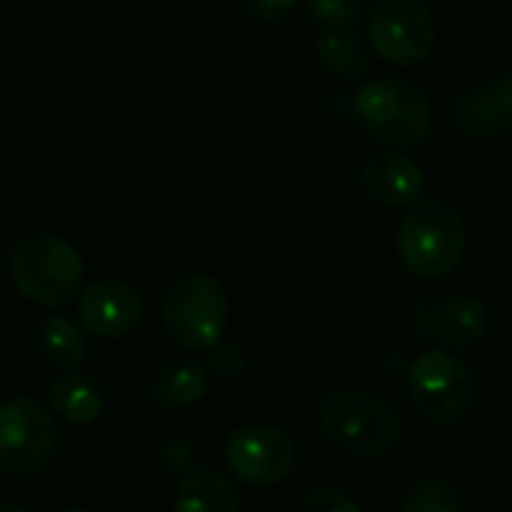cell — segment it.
Returning a JSON list of instances; mask_svg holds the SVG:
<instances>
[{
    "mask_svg": "<svg viewBox=\"0 0 512 512\" xmlns=\"http://www.w3.org/2000/svg\"><path fill=\"white\" fill-rule=\"evenodd\" d=\"M354 111L363 129L390 150L423 147L435 129V111L426 90L396 75L366 81L354 93Z\"/></svg>",
    "mask_w": 512,
    "mask_h": 512,
    "instance_id": "277c9868",
    "label": "cell"
},
{
    "mask_svg": "<svg viewBox=\"0 0 512 512\" xmlns=\"http://www.w3.org/2000/svg\"><path fill=\"white\" fill-rule=\"evenodd\" d=\"M207 372L216 381H240L246 375V354L234 342H216L210 348Z\"/></svg>",
    "mask_w": 512,
    "mask_h": 512,
    "instance_id": "44dd1931",
    "label": "cell"
},
{
    "mask_svg": "<svg viewBox=\"0 0 512 512\" xmlns=\"http://www.w3.org/2000/svg\"><path fill=\"white\" fill-rule=\"evenodd\" d=\"M483 90L495 99V105L501 108V114H504L507 126L512 129V72L510 69H504V72L492 75V78L486 81V87H483Z\"/></svg>",
    "mask_w": 512,
    "mask_h": 512,
    "instance_id": "cb8c5ba5",
    "label": "cell"
},
{
    "mask_svg": "<svg viewBox=\"0 0 512 512\" xmlns=\"http://www.w3.org/2000/svg\"><path fill=\"white\" fill-rule=\"evenodd\" d=\"M75 315L87 336L117 342L132 336L144 324L147 300L135 282L120 276H102L78 291Z\"/></svg>",
    "mask_w": 512,
    "mask_h": 512,
    "instance_id": "30bf717a",
    "label": "cell"
},
{
    "mask_svg": "<svg viewBox=\"0 0 512 512\" xmlns=\"http://www.w3.org/2000/svg\"><path fill=\"white\" fill-rule=\"evenodd\" d=\"M231 318V303L222 282L210 273L192 270L171 282L162 300L165 336L189 354L210 351L222 342Z\"/></svg>",
    "mask_w": 512,
    "mask_h": 512,
    "instance_id": "5b68a950",
    "label": "cell"
},
{
    "mask_svg": "<svg viewBox=\"0 0 512 512\" xmlns=\"http://www.w3.org/2000/svg\"><path fill=\"white\" fill-rule=\"evenodd\" d=\"M375 3H381V0H375Z\"/></svg>",
    "mask_w": 512,
    "mask_h": 512,
    "instance_id": "4316f807",
    "label": "cell"
},
{
    "mask_svg": "<svg viewBox=\"0 0 512 512\" xmlns=\"http://www.w3.org/2000/svg\"><path fill=\"white\" fill-rule=\"evenodd\" d=\"M36 348H39V357L57 372H75L87 357L84 333L66 315H48L39 324Z\"/></svg>",
    "mask_w": 512,
    "mask_h": 512,
    "instance_id": "ac0fdd59",
    "label": "cell"
},
{
    "mask_svg": "<svg viewBox=\"0 0 512 512\" xmlns=\"http://www.w3.org/2000/svg\"><path fill=\"white\" fill-rule=\"evenodd\" d=\"M300 512H363V507H360L345 489L318 486V489H312V492L303 498Z\"/></svg>",
    "mask_w": 512,
    "mask_h": 512,
    "instance_id": "7402d4cb",
    "label": "cell"
},
{
    "mask_svg": "<svg viewBox=\"0 0 512 512\" xmlns=\"http://www.w3.org/2000/svg\"><path fill=\"white\" fill-rule=\"evenodd\" d=\"M210 390V372L201 360L174 357L159 363L147 384V399L159 411H189Z\"/></svg>",
    "mask_w": 512,
    "mask_h": 512,
    "instance_id": "4fadbf2b",
    "label": "cell"
},
{
    "mask_svg": "<svg viewBox=\"0 0 512 512\" xmlns=\"http://www.w3.org/2000/svg\"><path fill=\"white\" fill-rule=\"evenodd\" d=\"M315 423L336 450L366 462L393 456L405 435L399 408L390 399L357 387H342L324 396Z\"/></svg>",
    "mask_w": 512,
    "mask_h": 512,
    "instance_id": "6da1fadb",
    "label": "cell"
},
{
    "mask_svg": "<svg viewBox=\"0 0 512 512\" xmlns=\"http://www.w3.org/2000/svg\"><path fill=\"white\" fill-rule=\"evenodd\" d=\"M12 288L39 309L69 306L84 279V258L78 246L54 231H33L12 243L6 255Z\"/></svg>",
    "mask_w": 512,
    "mask_h": 512,
    "instance_id": "7a4b0ae2",
    "label": "cell"
},
{
    "mask_svg": "<svg viewBox=\"0 0 512 512\" xmlns=\"http://www.w3.org/2000/svg\"><path fill=\"white\" fill-rule=\"evenodd\" d=\"M489 327H492V306L471 291H459L444 300H435L426 324V330L453 351L474 348L477 342L486 339Z\"/></svg>",
    "mask_w": 512,
    "mask_h": 512,
    "instance_id": "7c38bea8",
    "label": "cell"
},
{
    "mask_svg": "<svg viewBox=\"0 0 512 512\" xmlns=\"http://www.w3.org/2000/svg\"><path fill=\"white\" fill-rule=\"evenodd\" d=\"M300 0H243V9L261 24H282L291 18Z\"/></svg>",
    "mask_w": 512,
    "mask_h": 512,
    "instance_id": "603a6c76",
    "label": "cell"
},
{
    "mask_svg": "<svg viewBox=\"0 0 512 512\" xmlns=\"http://www.w3.org/2000/svg\"><path fill=\"white\" fill-rule=\"evenodd\" d=\"M0 512H33V510H30V507H24V504H15V501H12V504H0Z\"/></svg>",
    "mask_w": 512,
    "mask_h": 512,
    "instance_id": "d4e9b609",
    "label": "cell"
},
{
    "mask_svg": "<svg viewBox=\"0 0 512 512\" xmlns=\"http://www.w3.org/2000/svg\"><path fill=\"white\" fill-rule=\"evenodd\" d=\"M408 402L423 423L450 429L477 405V375L459 354L432 348L408 369Z\"/></svg>",
    "mask_w": 512,
    "mask_h": 512,
    "instance_id": "8992f818",
    "label": "cell"
},
{
    "mask_svg": "<svg viewBox=\"0 0 512 512\" xmlns=\"http://www.w3.org/2000/svg\"><path fill=\"white\" fill-rule=\"evenodd\" d=\"M60 444L54 411L24 393L0 402V471L18 480L42 474Z\"/></svg>",
    "mask_w": 512,
    "mask_h": 512,
    "instance_id": "52a82bcc",
    "label": "cell"
},
{
    "mask_svg": "<svg viewBox=\"0 0 512 512\" xmlns=\"http://www.w3.org/2000/svg\"><path fill=\"white\" fill-rule=\"evenodd\" d=\"M366 36L378 60L411 69L435 51L438 21L420 0H381L366 21Z\"/></svg>",
    "mask_w": 512,
    "mask_h": 512,
    "instance_id": "ba28073f",
    "label": "cell"
},
{
    "mask_svg": "<svg viewBox=\"0 0 512 512\" xmlns=\"http://www.w3.org/2000/svg\"><path fill=\"white\" fill-rule=\"evenodd\" d=\"M402 512H462V492L447 477H426L405 495Z\"/></svg>",
    "mask_w": 512,
    "mask_h": 512,
    "instance_id": "d6986e66",
    "label": "cell"
},
{
    "mask_svg": "<svg viewBox=\"0 0 512 512\" xmlns=\"http://www.w3.org/2000/svg\"><path fill=\"white\" fill-rule=\"evenodd\" d=\"M447 123L453 132L471 141H492L504 132H510L501 108L495 99L480 87V90H459L447 102Z\"/></svg>",
    "mask_w": 512,
    "mask_h": 512,
    "instance_id": "e0dca14e",
    "label": "cell"
},
{
    "mask_svg": "<svg viewBox=\"0 0 512 512\" xmlns=\"http://www.w3.org/2000/svg\"><path fill=\"white\" fill-rule=\"evenodd\" d=\"M306 12L312 24L333 27V24H357L363 12V0H306Z\"/></svg>",
    "mask_w": 512,
    "mask_h": 512,
    "instance_id": "ffe728a7",
    "label": "cell"
},
{
    "mask_svg": "<svg viewBox=\"0 0 512 512\" xmlns=\"http://www.w3.org/2000/svg\"><path fill=\"white\" fill-rule=\"evenodd\" d=\"M468 252V225L459 210L438 198H420L408 207L396 231L399 264L426 282L450 276Z\"/></svg>",
    "mask_w": 512,
    "mask_h": 512,
    "instance_id": "3957f363",
    "label": "cell"
},
{
    "mask_svg": "<svg viewBox=\"0 0 512 512\" xmlns=\"http://www.w3.org/2000/svg\"><path fill=\"white\" fill-rule=\"evenodd\" d=\"M243 501L234 480L213 468H192L171 501V512H240Z\"/></svg>",
    "mask_w": 512,
    "mask_h": 512,
    "instance_id": "2e32d148",
    "label": "cell"
},
{
    "mask_svg": "<svg viewBox=\"0 0 512 512\" xmlns=\"http://www.w3.org/2000/svg\"><path fill=\"white\" fill-rule=\"evenodd\" d=\"M45 405L54 411V417L72 426H87L99 420L105 408V390L87 372H60L45 390Z\"/></svg>",
    "mask_w": 512,
    "mask_h": 512,
    "instance_id": "9a60e30c",
    "label": "cell"
},
{
    "mask_svg": "<svg viewBox=\"0 0 512 512\" xmlns=\"http://www.w3.org/2000/svg\"><path fill=\"white\" fill-rule=\"evenodd\" d=\"M222 459L234 480L267 489L285 483L294 474L300 450L288 432L267 423H249V426H237L225 438Z\"/></svg>",
    "mask_w": 512,
    "mask_h": 512,
    "instance_id": "9c48e42d",
    "label": "cell"
},
{
    "mask_svg": "<svg viewBox=\"0 0 512 512\" xmlns=\"http://www.w3.org/2000/svg\"><path fill=\"white\" fill-rule=\"evenodd\" d=\"M312 45L318 66L339 81H360L369 72V42L360 36L357 24L318 27Z\"/></svg>",
    "mask_w": 512,
    "mask_h": 512,
    "instance_id": "5bb4252c",
    "label": "cell"
},
{
    "mask_svg": "<svg viewBox=\"0 0 512 512\" xmlns=\"http://www.w3.org/2000/svg\"><path fill=\"white\" fill-rule=\"evenodd\" d=\"M60 512H93V510H87V507H66V510H60Z\"/></svg>",
    "mask_w": 512,
    "mask_h": 512,
    "instance_id": "484cf974",
    "label": "cell"
},
{
    "mask_svg": "<svg viewBox=\"0 0 512 512\" xmlns=\"http://www.w3.org/2000/svg\"><path fill=\"white\" fill-rule=\"evenodd\" d=\"M357 183L363 195L381 207H411L426 192L423 168L405 150H372L360 159Z\"/></svg>",
    "mask_w": 512,
    "mask_h": 512,
    "instance_id": "8fae6325",
    "label": "cell"
}]
</instances>
